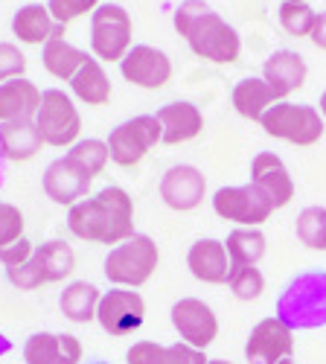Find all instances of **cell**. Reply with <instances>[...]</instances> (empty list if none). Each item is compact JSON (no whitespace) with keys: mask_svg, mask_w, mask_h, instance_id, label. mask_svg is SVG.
<instances>
[{"mask_svg":"<svg viewBox=\"0 0 326 364\" xmlns=\"http://www.w3.org/2000/svg\"><path fill=\"white\" fill-rule=\"evenodd\" d=\"M67 230L94 245H120L134 236V201L123 187H105L67 210Z\"/></svg>","mask_w":326,"mask_h":364,"instance_id":"6da1fadb","label":"cell"},{"mask_svg":"<svg viewBox=\"0 0 326 364\" xmlns=\"http://www.w3.org/2000/svg\"><path fill=\"white\" fill-rule=\"evenodd\" d=\"M172 23L187 47L213 65H236L242 55V36L233 23H227L207 0H184L175 9Z\"/></svg>","mask_w":326,"mask_h":364,"instance_id":"7a4b0ae2","label":"cell"},{"mask_svg":"<svg viewBox=\"0 0 326 364\" xmlns=\"http://www.w3.org/2000/svg\"><path fill=\"white\" fill-rule=\"evenodd\" d=\"M277 318L291 329H320L326 326V271L309 268L294 274L277 297Z\"/></svg>","mask_w":326,"mask_h":364,"instance_id":"3957f363","label":"cell"},{"mask_svg":"<svg viewBox=\"0 0 326 364\" xmlns=\"http://www.w3.org/2000/svg\"><path fill=\"white\" fill-rule=\"evenodd\" d=\"M161 265V248L158 242L152 236L146 233H134L129 236L126 242H120V245H114L102 262V271L108 283L120 286V289H137L146 286L155 271Z\"/></svg>","mask_w":326,"mask_h":364,"instance_id":"277c9868","label":"cell"},{"mask_svg":"<svg viewBox=\"0 0 326 364\" xmlns=\"http://www.w3.org/2000/svg\"><path fill=\"white\" fill-rule=\"evenodd\" d=\"M76 271V251L65 239H47L36 245V254L21 268H9L6 277L23 291H36L47 283H65Z\"/></svg>","mask_w":326,"mask_h":364,"instance_id":"5b68a950","label":"cell"},{"mask_svg":"<svg viewBox=\"0 0 326 364\" xmlns=\"http://www.w3.org/2000/svg\"><path fill=\"white\" fill-rule=\"evenodd\" d=\"M262 132L274 137V140H283V143H291V146H315L320 143L323 132H326V123L315 105H303V102H274L268 111L262 114L259 119Z\"/></svg>","mask_w":326,"mask_h":364,"instance_id":"8992f818","label":"cell"},{"mask_svg":"<svg viewBox=\"0 0 326 364\" xmlns=\"http://www.w3.org/2000/svg\"><path fill=\"white\" fill-rule=\"evenodd\" d=\"M134 47V23L126 6L99 4L91 15V53L102 65H120Z\"/></svg>","mask_w":326,"mask_h":364,"instance_id":"52a82bcc","label":"cell"},{"mask_svg":"<svg viewBox=\"0 0 326 364\" xmlns=\"http://www.w3.org/2000/svg\"><path fill=\"white\" fill-rule=\"evenodd\" d=\"M36 126L41 132L44 146L70 149L82 140V114L76 108V100L62 87H47L41 94Z\"/></svg>","mask_w":326,"mask_h":364,"instance_id":"ba28073f","label":"cell"},{"mask_svg":"<svg viewBox=\"0 0 326 364\" xmlns=\"http://www.w3.org/2000/svg\"><path fill=\"white\" fill-rule=\"evenodd\" d=\"M213 210L219 219L236 228H262L277 213V204L262 187L248 181L239 187H219L213 193Z\"/></svg>","mask_w":326,"mask_h":364,"instance_id":"9c48e42d","label":"cell"},{"mask_svg":"<svg viewBox=\"0 0 326 364\" xmlns=\"http://www.w3.org/2000/svg\"><path fill=\"white\" fill-rule=\"evenodd\" d=\"M105 143H108L111 161L116 166H123V169H131L161 143V123H158L155 114L131 117L116 129H111Z\"/></svg>","mask_w":326,"mask_h":364,"instance_id":"30bf717a","label":"cell"},{"mask_svg":"<svg viewBox=\"0 0 326 364\" xmlns=\"http://www.w3.org/2000/svg\"><path fill=\"white\" fill-rule=\"evenodd\" d=\"M169 321L178 332V338L195 350H207L219 338V318L210 309V303H204L201 297L175 300V306L169 309Z\"/></svg>","mask_w":326,"mask_h":364,"instance_id":"8fae6325","label":"cell"},{"mask_svg":"<svg viewBox=\"0 0 326 364\" xmlns=\"http://www.w3.org/2000/svg\"><path fill=\"white\" fill-rule=\"evenodd\" d=\"M97 321L108 336H131L146 321V300L137 289L114 286L111 291H102Z\"/></svg>","mask_w":326,"mask_h":364,"instance_id":"7c38bea8","label":"cell"},{"mask_svg":"<svg viewBox=\"0 0 326 364\" xmlns=\"http://www.w3.org/2000/svg\"><path fill=\"white\" fill-rule=\"evenodd\" d=\"M120 73L129 85L143 87V90H161L172 82L175 76V65L172 58L152 47V44H134L129 50V55L120 62Z\"/></svg>","mask_w":326,"mask_h":364,"instance_id":"4fadbf2b","label":"cell"},{"mask_svg":"<svg viewBox=\"0 0 326 364\" xmlns=\"http://www.w3.org/2000/svg\"><path fill=\"white\" fill-rule=\"evenodd\" d=\"M207 198V178L192 164H175L161 178V201L175 213H192Z\"/></svg>","mask_w":326,"mask_h":364,"instance_id":"5bb4252c","label":"cell"},{"mask_svg":"<svg viewBox=\"0 0 326 364\" xmlns=\"http://www.w3.org/2000/svg\"><path fill=\"white\" fill-rule=\"evenodd\" d=\"M294 353V332L277 318H262L245 341V361L248 364H280Z\"/></svg>","mask_w":326,"mask_h":364,"instance_id":"9a60e30c","label":"cell"},{"mask_svg":"<svg viewBox=\"0 0 326 364\" xmlns=\"http://www.w3.org/2000/svg\"><path fill=\"white\" fill-rule=\"evenodd\" d=\"M91 184L94 181L87 178L67 155L55 158L47 169H44V178H41V187H44V196L58 204V207H73L79 204L82 198L91 196Z\"/></svg>","mask_w":326,"mask_h":364,"instance_id":"2e32d148","label":"cell"},{"mask_svg":"<svg viewBox=\"0 0 326 364\" xmlns=\"http://www.w3.org/2000/svg\"><path fill=\"white\" fill-rule=\"evenodd\" d=\"M306 76H309L306 58L294 50H277L265 58V65H262V79L271 87L277 102L288 100L291 94H298V90L306 85Z\"/></svg>","mask_w":326,"mask_h":364,"instance_id":"e0dca14e","label":"cell"},{"mask_svg":"<svg viewBox=\"0 0 326 364\" xmlns=\"http://www.w3.org/2000/svg\"><path fill=\"white\" fill-rule=\"evenodd\" d=\"M85 347L70 332H33L23 341L26 364H79Z\"/></svg>","mask_w":326,"mask_h":364,"instance_id":"ac0fdd59","label":"cell"},{"mask_svg":"<svg viewBox=\"0 0 326 364\" xmlns=\"http://www.w3.org/2000/svg\"><path fill=\"white\" fill-rule=\"evenodd\" d=\"M158 123H161V143L163 146H181L190 143L195 137H201L204 132V114L198 105L178 100V102H166L163 108L155 111Z\"/></svg>","mask_w":326,"mask_h":364,"instance_id":"d6986e66","label":"cell"},{"mask_svg":"<svg viewBox=\"0 0 326 364\" xmlns=\"http://www.w3.org/2000/svg\"><path fill=\"white\" fill-rule=\"evenodd\" d=\"M187 268L198 283L222 286V283H227L233 262H230V254L222 239H195L187 251Z\"/></svg>","mask_w":326,"mask_h":364,"instance_id":"ffe728a7","label":"cell"},{"mask_svg":"<svg viewBox=\"0 0 326 364\" xmlns=\"http://www.w3.org/2000/svg\"><path fill=\"white\" fill-rule=\"evenodd\" d=\"M251 184L262 187L271 196V201L277 204V210L288 207L294 198V178L288 172V166L283 164L280 155L274 151H256L251 161Z\"/></svg>","mask_w":326,"mask_h":364,"instance_id":"44dd1931","label":"cell"},{"mask_svg":"<svg viewBox=\"0 0 326 364\" xmlns=\"http://www.w3.org/2000/svg\"><path fill=\"white\" fill-rule=\"evenodd\" d=\"M62 23H55L47 4H26L12 15V36L23 47H44L50 38L65 36Z\"/></svg>","mask_w":326,"mask_h":364,"instance_id":"7402d4cb","label":"cell"},{"mask_svg":"<svg viewBox=\"0 0 326 364\" xmlns=\"http://www.w3.org/2000/svg\"><path fill=\"white\" fill-rule=\"evenodd\" d=\"M38 85L26 76L0 82V123H15V119H36L41 105Z\"/></svg>","mask_w":326,"mask_h":364,"instance_id":"603a6c76","label":"cell"},{"mask_svg":"<svg viewBox=\"0 0 326 364\" xmlns=\"http://www.w3.org/2000/svg\"><path fill=\"white\" fill-rule=\"evenodd\" d=\"M129 364H207L204 350H195L184 341L178 344H158V341H137L126 353Z\"/></svg>","mask_w":326,"mask_h":364,"instance_id":"cb8c5ba5","label":"cell"},{"mask_svg":"<svg viewBox=\"0 0 326 364\" xmlns=\"http://www.w3.org/2000/svg\"><path fill=\"white\" fill-rule=\"evenodd\" d=\"M41 149H44V140H41L36 119L0 123V155H4L6 161H15V164L33 161Z\"/></svg>","mask_w":326,"mask_h":364,"instance_id":"d4e9b609","label":"cell"},{"mask_svg":"<svg viewBox=\"0 0 326 364\" xmlns=\"http://www.w3.org/2000/svg\"><path fill=\"white\" fill-rule=\"evenodd\" d=\"M70 94L85 102V105H94V108H102L111 102V94H114V85L102 68L99 58H87V62L82 65V70L70 79Z\"/></svg>","mask_w":326,"mask_h":364,"instance_id":"484cf974","label":"cell"},{"mask_svg":"<svg viewBox=\"0 0 326 364\" xmlns=\"http://www.w3.org/2000/svg\"><path fill=\"white\" fill-rule=\"evenodd\" d=\"M99 300H102L99 286L87 280H70L58 294V309L70 323H91L99 312Z\"/></svg>","mask_w":326,"mask_h":364,"instance_id":"4316f807","label":"cell"},{"mask_svg":"<svg viewBox=\"0 0 326 364\" xmlns=\"http://www.w3.org/2000/svg\"><path fill=\"white\" fill-rule=\"evenodd\" d=\"M91 55H94V53H85V50H79L76 44L65 41V36H55V38H50V41L41 47V65H44V70H47L50 76L62 79V82H70Z\"/></svg>","mask_w":326,"mask_h":364,"instance_id":"83f0119b","label":"cell"},{"mask_svg":"<svg viewBox=\"0 0 326 364\" xmlns=\"http://www.w3.org/2000/svg\"><path fill=\"white\" fill-rule=\"evenodd\" d=\"M274 102H277V97L271 94V87L265 85L262 76H248L242 82H236L233 90H230L233 111L239 117H245V119H254V123H259L262 114L268 111Z\"/></svg>","mask_w":326,"mask_h":364,"instance_id":"f1b7e54d","label":"cell"},{"mask_svg":"<svg viewBox=\"0 0 326 364\" xmlns=\"http://www.w3.org/2000/svg\"><path fill=\"white\" fill-rule=\"evenodd\" d=\"M224 248L233 265H259L268 254V239L259 228H233L224 236Z\"/></svg>","mask_w":326,"mask_h":364,"instance_id":"f546056e","label":"cell"},{"mask_svg":"<svg viewBox=\"0 0 326 364\" xmlns=\"http://www.w3.org/2000/svg\"><path fill=\"white\" fill-rule=\"evenodd\" d=\"M65 155L87 175V178H99L105 172V166L111 164V155H108V143L105 140H97V137H87V140H79L76 146H70Z\"/></svg>","mask_w":326,"mask_h":364,"instance_id":"4dcf8cb0","label":"cell"},{"mask_svg":"<svg viewBox=\"0 0 326 364\" xmlns=\"http://www.w3.org/2000/svg\"><path fill=\"white\" fill-rule=\"evenodd\" d=\"M236 300H259L265 294V274L259 265H233L227 283H224Z\"/></svg>","mask_w":326,"mask_h":364,"instance_id":"1f68e13d","label":"cell"},{"mask_svg":"<svg viewBox=\"0 0 326 364\" xmlns=\"http://www.w3.org/2000/svg\"><path fill=\"white\" fill-rule=\"evenodd\" d=\"M294 233L312 251H323V233H326V207H303L294 219Z\"/></svg>","mask_w":326,"mask_h":364,"instance_id":"d6a6232c","label":"cell"},{"mask_svg":"<svg viewBox=\"0 0 326 364\" xmlns=\"http://www.w3.org/2000/svg\"><path fill=\"white\" fill-rule=\"evenodd\" d=\"M315 18H317V12L309 4H280V9H277V21L291 38H309Z\"/></svg>","mask_w":326,"mask_h":364,"instance_id":"836d02e7","label":"cell"},{"mask_svg":"<svg viewBox=\"0 0 326 364\" xmlns=\"http://www.w3.org/2000/svg\"><path fill=\"white\" fill-rule=\"evenodd\" d=\"M99 4L102 0H47V9L55 18V23L70 26L73 21H79L85 15H94Z\"/></svg>","mask_w":326,"mask_h":364,"instance_id":"e575fe53","label":"cell"},{"mask_svg":"<svg viewBox=\"0 0 326 364\" xmlns=\"http://www.w3.org/2000/svg\"><path fill=\"white\" fill-rule=\"evenodd\" d=\"M26 216L23 210L9 204V201H0V248L4 245H12V242L23 239L26 233Z\"/></svg>","mask_w":326,"mask_h":364,"instance_id":"d590c367","label":"cell"},{"mask_svg":"<svg viewBox=\"0 0 326 364\" xmlns=\"http://www.w3.org/2000/svg\"><path fill=\"white\" fill-rule=\"evenodd\" d=\"M26 76V53L15 41H0V82Z\"/></svg>","mask_w":326,"mask_h":364,"instance_id":"8d00e7d4","label":"cell"},{"mask_svg":"<svg viewBox=\"0 0 326 364\" xmlns=\"http://www.w3.org/2000/svg\"><path fill=\"white\" fill-rule=\"evenodd\" d=\"M33 254H36V245L23 236V239L12 242V245H4V248H0V265H4L6 271H9V268H21L23 262L33 259Z\"/></svg>","mask_w":326,"mask_h":364,"instance_id":"74e56055","label":"cell"},{"mask_svg":"<svg viewBox=\"0 0 326 364\" xmlns=\"http://www.w3.org/2000/svg\"><path fill=\"white\" fill-rule=\"evenodd\" d=\"M309 41L317 47V50H326V12H317L315 18V26H312V36Z\"/></svg>","mask_w":326,"mask_h":364,"instance_id":"f35d334b","label":"cell"},{"mask_svg":"<svg viewBox=\"0 0 326 364\" xmlns=\"http://www.w3.org/2000/svg\"><path fill=\"white\" fill-rule=\"evenodd\" d=\"M12 347H15V344H12V338L6 336V332H0V358L9 355V353H12Z\"/></svg>","mask_w":326,"mask_h":364,"instance_id":"ab89813d","label":"cell"},{"mask_svg":"<svg viewBox=\"0 0 326 364\" xmlns=\"http://www.w3.org/2000/svg\"><path fill=\"white\" fill-rule=\"evenodd\" d=\"M317 111H320L323 123H326V90H323V94H320V100H317Z\"/></svg>","mask_w":326,"mask_h":364,"instance_id":"60d3db41","label":"cell"},{"mask_svg":"<svg viewBox=\"0 0 326 364\" xmlns=\"http://www.w3.org/2000/svg\"><path fill=\"white\" fill-rule=\"evenodd\" d=\"M207 364H233V361H227V358H210Z\"/></svg>","mask_w":326,"mask_h":364,"instance_id":"b9f144b4","label":"cell"},{"mask_svg":"<svg viewBox=\"0 0 326 364\" xmlns=\"http://www.w3.org/2000/svg\"><path fill=\"white\" fill-rule=\"evenodd\" d=\"M283 4H309V0H283Z\"/></svg>","mask_w":326,"mask_h":364,"instance_id":"7bdbcfd3","label":"cell"},{"mask_svg":"<svg viewBox=\"0 0 326 364\" xmlns=\"http://www.w3.org/2000/svg\"><path fill=\"white\" fill-rule=\"evenodd\" d=\"M280 364H298V361H294V358H283Z\"/></svg>","mask_w":326,"mask_h":364,"instance_id":"ee69618b","label":"cell"},{"mask_svg":"<svg viewBox=\"0 0 326 364\" xmlns=\"http://www.w3.org/2000/svg\"><path fill=\"white\" fill-rule=\"evenodd\" d=\"M91 364H111V361H91Z\"/></svg>","mask_w":326,"mask_h":364,"instance_id":"f6af8a7d","label":"cell"},{"mask_svg":"<svg viewBox=\"0 0 326 364\" xmlns=\"http://www.w3.org/2000/svg\"><path fill=\"white\" fill-rule=\"evenodd\" d=\"M323 251H326V233H323Z\"/></svg>","mask_w":326,"mask_h":364,"instance_id":"bcb514c9","label":"cell"}]
</instances>
